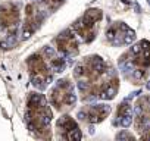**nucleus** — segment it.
Segmentation results:
<instances>
[{
  "label": "nucleus",
  "instance_id": "obj_1",
  "mask_svg": "<svg viewBox=\"0 0 150 141\" xmlns=\"http://www.w3.org/2000/svg\"><path fill=\"white\" fill-rule=\"evenodd\" d=\"M27 121L31 131L37 132V137H49V123L52 121V112L49 109L47 100L43 94L31 93L27 103Z\"/></svg>",
  "mask_w": 150,
  "mask_h": 141
},
{
  "label": "nucleus",
  "instance_id": "obj_2",
  "mask_svg": "<svg viewBox=\"0 0 150 141\" xmlns=\"http://www.w3.org/2000/svg\"><path fill=\"white\" fill-rule=\"evenodd\" d=\"M122 63H127L131 72L134 74L135 80H143L147 75V69L150 66V43L140 41L138 44L132 46L128 53L124 54L121 59Z\"/></svg>",
  "mask_w": 150,
  "mask_h": 141
},
{
  "label": "nucleus",
  "instance_id": "obj_3",
  "mask_svg": "<svg viewBox=\"0 0 150 141\" xmlns=\"http://www.w3.org/2000/svg\"><path fill=\"white\" fill-rule=\"evenodd\" d=\"M102 19V11L99 9H90L84 13V16L74 24V30L86 43H90L94 40L99 22Z\"/></svg>",
  "mask_w": 150,
  "mask_h": 141
},
{
  "label": "nucleus",
  "instance_id": "obj_4",
  "mask_svg": "<svg viewBox=\"0 0 150 141\" xmlns=\"http://www.w3.org/2000/svg\"><path fill=\"white\" fill-rule=\"evenodd\" d=\"M75 100H77V97H75L74 85L71 84L69 80L57 81V84L50 91V103L57 110H63V109L72 107L75 104Z\"/></svg>",
  "mask_w": 150,
  "mask_h": 141
},
{
  "label": "nucleus",
  "instance_id": "obj_5",
  "mask_svg": "<svg viewBox=\"0 0 150 141\" xmlns=\"http://www.w3.org/2000/svg\"><path fill=\"white\" fill-rule=\"evenodd\" d=\"M28 66L31 70V77H33V84L37 88H44L49 81L52 80V74H50V66L46 62V57H43L41 54H33L28 60Z\"/></svg>",
  "mask_w": 150,
  "mask_h": 141
},
{
  "label": "nucleus",
  "instance_id": "obj_6",
  "mask_svg": "<svg viewBox=\"0 0 150 141\" xmlns=\"http://www.w3.org/2000/svg\"><path fill=\"white\" fill-rule=\"evenodd\" d=\"M106 37L113 46H124L134 40V31L122 22H115L108 28Z\"/></svg>",
  "mask_w": 150,
  "mask_h": 141
},
{
  "label": "nucleus",
  "instance_id": "obj_7",
  "mask_svg": "<svg viewBox=\"0 0 150 141\" xmlns=\"http://www.w3.org/2000/svg\"><path fill=\"white\" fill-rule=\"evenodd\" d=\"M110 113V107L108 104H94V106H87L84 107L78 116L90 123H99L102 121H105L108 118V115Z\"/></svg>",
  "mask_w": 150,
  "mask_h": 141
},
{
  "label": "nucleus",
  "instance_id": "obj_8",
  "mask_svg": "<svg viewBox=\"0 0 150 141\" xmlns=\"http://www.w3.org/2000/svg\"><path fill=\"white\" fill-rule=\"evenodd\" d=\"M54 43H56L57 51H60L65 56H72V54L78 53V41H77V38H75V35L71 30L63 31L54 40Z\"/></svg>",
  "mask_w": 150,
  "mask_h": 141
},
{
  "label": "nucleus",
  "instance_id": "obj_9",
  "mask_svg": "<svg viewBox=\"0 0 150 141\" xmlns=\"http://www.w3.org/2000/svg\"><path fill=\"white\" fill-rule=\"evenodd\" d=\"M57 132H59V137L60 138H65V140H80L81 138V131L71 116H62L57 123Z\"/></svg>",
  "mask_w": 150,
  "mask_h": 141
},
{
  "label": "nucleus",
  "instance_id": "obj_10",
  "mask_svg": "<svg viewBox=\"0 0 150 141\" xmlns=\"http://www.w3.org/2000/svg\"><path fill=\"white\" fill-rule=\"evenodd\" d=\"M19 22V8L13 3H6L0 8V25L5 28H16Z\"/></svg>",
  "mask_w": 150,
  "mask_h": 141
},
{
  "label": "nucleus",
  "instance_id": "obj_11",
  "mask_svg": "<svg viewBox=\"0 0 150 141\" xmlns=\"http://www.w3.org/2000/svg\"><path fill=\"white\" fill-rule=\"evenodd\" d=\"M116 121L121 126H128L132 122V107L128 103H121L118 104V113H116Z\"/></svg>",
  "mask_w": 150,
  "mask_h": 141
},
{
  "label": "nucleus",
  "instance_id": "obj_12",
  "mask_svg": "<svg viewBox=\"0 0 150 141\" xmlns=\"http://www.w3.org/2000/svg\"><path fill=\"white\" fill-rule=\"evenodd\" d=\"M40 3L44 5L47 9L54 11V9H57V8L63 3V0H40Z\"/></svg>",
  "mask_w": 150,
  "mask_h": 141
}]
</instances>
